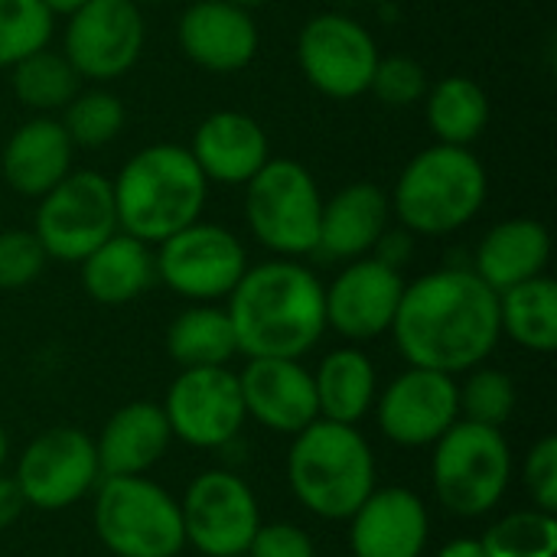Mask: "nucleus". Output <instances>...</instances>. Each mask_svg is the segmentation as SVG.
I'll return each instance as SVG.
<instances>
[{
    "label": "nucleus",
    "instance_id": "1",
    "mask_svg": "<svg viewBox=\"0 0 557 557\" xmlns=\"http://www.w3.org/2000/svg\"><path fill=\"white\" fill-rule=\"evenodd\" d=\"M401 356L444 375L473 372L499 343V294L473 268H441L405 284L388 330Z\"/></svg>",
    "mask_w": 557,
    "mask_h": 557
},
{
    "label": "nucleus",
    "instance_id": "2",
    "mask_svg": "<svg viewBox=\"0 0 557 557\" xmlns=\"http://www.w3.org/2000/svg\"><path fill=\"white\" fill-rule=\"evenodd\" d=\"M225 313L248 359H300L326 330L323 284L297 258L248 264Z\"/></svg>",
    "mask_w": 557,
    "mask_h": 557
},
{
    "label": "nucleus",
    "instance_id": "3",
    "mask_svg": "<svg viewBox=\"0 0 557 557\" xmlns=\"http://www.w3.org/2000/svg\"><path fill=\"white\" fill-rule=\"evenodd\" d=\"M117 232L160 245L202 219L209 180L183 144H150L124 160L111 180Z\"/></svg>",
    "mask_w": 557,
    "mask_h": 557
},
{
    "label": "nucleus",
    "instance_id": "4",
    "mask_svg": "<svg viewBox=\"0 0 557 557\" xmlns=\"http://www.w3.org/2000/svg\"><path fill=\"white\" fill-rule=\"evenodd\" d=\"M486 196L490 176L470 147L431 144L401 166L388 206L414 238H444L467 228L483 212Z\"/></svg>",
    "mask_w": 557,
    "mask_h": 557
},
{
    "label": "nucleus",
    "instance_id": "5",
    "mask_svg": "<svg viewBox=\"0 0 557 557\" xmlns=\"http://www.w3.org/2000/svg\"><path fill=\"white\" fill-rule=\"evenodd\" d=\"M287 480L294 496L323 519H352L375 490V460L352 424L313 421L294 434Z\"/></svg>",
    "mask_w": 557,
    "mask_h": 557
},
{
    "label": "nucleus",
    "instance_id": "6",
    "mask_svg": "<svg viewBox=\"0 0 557 557\" xmlns=\"http://www.w3.org/2000/svg\"><path fill=\"white\" fill-rule=\"evenodd\" d=\"M323 193L313 173L287 157H271L245 183V222L274 258H307L317 251Z\"/></svg>",
    "mask_w": 557,
    "mask_h": 557
},
{
    "label": "nucleus",
    "instance_id": "7",
    "mask_svg": "<svg viewBox=\"0 0 557 557\" xmlns=\"http://www.w3.org/2000/svg\"><path fill=\"white\" fill-rule=\"evenodd\" d=\"M434 444V490L444 509L463 519L496 509L512 476V454L503 431L454 421Z\"/></svg>",
    "mask_w": 557,
    "mask_h": 557
},
{
    "label": "nucleus",
    "instance_id": "8",
    "mask_svg": "<svg viewBox=\"0 0 557 557\" xmlns=\"http://www.w3.org/2000/svg\"><path fill=\"white\" fill-rule=\"evenodd\" d=\"M95 529L117 557H176L186 545L180 503L144 476H104Z\"/></svg>",
    "mask_w": 557,
    "mask_h": 557
},
{
    "label": "nucleus",
    "instance_id": "9",
    "mask_svg": "<svg viewBox=\"0 0 557 557\" xmlns=\"http://www.w3.org/2000/svg\"><path fill=\"white\" fill-rule=\"evenodd\" d=\"M117 232L111 180L98 170H72L36 199L33 235L46 258L78 264Z\"/></svg>",
    "mask_w": 557,
    "mask_h": 557
},
{
    "label": "nucleus",
    "instance_id": "10",
    "mask_svg": "<svg viewBox=\"0 0 557 557\" xmlns=\"http://www.w3.org/2000/svg\"><path fill=\"white\" fill-rule=\"evenodd\" d=\"M157 277L193 304H212L235 290L248 268L242 238L215 222H193L157 245Z\"/></svg>",
    "mask_w": 557,
    "mask_h": 557
},
{
    "label": "nucleus",
    "instance_id": "11",
    "mask_svg": "<svg viewBox=\"0 0 557 557\" xmlns=\"http://www.w3.org/2000/svg\"><path fill=\"white\" fill-rule=\"evenodd\" d=\"M147 23L134 0H88L62 29V55L91 85L124 78L144 52Z\"/></svg>",
    "mask_w": 557,
    "mask_h": 557
},
{
    "label": "nucleus",
    "instance_id": "12",
    "mask_svg": "<svg viewBox=\"0 0 557 557\" xmlns=\"http://www.w3.org/2000/svg\"><path fill=\"white\" fill-rule=\"evenodd\" d=\"M297 65L320 95L349 101L369 91L379 46L356 16L326 10L304 23L297 36Z\"/></svg>",
    "mask_w": 557,
    "mask_h": 557
},
{
    "label": "nucleus",
    "instance_id": "13",
    "mask_svg": "<svg viewBox=\"0 0 557 557\" xmlns=\"http://www.w3.org/2000/svg\"><path fill=\"white\" fill-rule=\"evenodd\" d=\"M186 542L206 557L245 555L261 519L255 493L225 470L196 476L180 506Z\"/></svg>",
    "mask_w": 557,
    "mask_h": 557
},
{
    "label": "nucleus",
    "instance_id": "14",
    "mask_svg": "<svg viewBox=\"0 0 557 557\" xmlns=\"http://www.w3.org/2000/svg\"><path fill=\"white\" fill-rule=\"evenodd\" d=\"M166 424L170 434L193 447H225L245 424V401L238 375L225 366L183 369V375L166 392Z\"/></svg>",
    "mask_w": 557,
    "mask_h": 557
},
{
    "label": "nucleus",
    "instance_id": "15",
    "mask_svg": "<svg viewBox=\"0 0 557 557\" xmlns=\"http://www.w3.org/2000/svg\"><path fill=\"white\" fill-rule=\"evenodd\" d=\"M101 476L98 450L88 434L75 428H55L36 437L16 467V486L26 506L55 512L78 503Z\"/></svg>",
    "mask_w": 557,
    "mask_h": 557
},
{
    "label": "nucleus",
    "instance_id": "16",
    "mask_svg": "<svg viewBox=\"0 0 557 557\" xmlns=\"http://www.w3.org/2000/svg\"><path fill=\"white\" fill-rule=\"evenodd\" d=\"M405 290L401 271L388 268L375 255L346 261V268L323 287L326 304V326L352 343L375 339L392 330L398 313V300Z\"/></svg>",
    "mask_w": 557,
    "mask_h": 557
},
{
    "label": "nucleus",
    "instance_id": "17",
    "mask_svg": "<svg viewBox=\"0 0 557 557\" xmlns=\"http://www.w3.org/2000/svg\"><path fill=\"white\" fill-rule=\"evenodd\" d=\"M176 42L196 69L232 75L255 62L261 33L251 10L225 0H193L176 20Z\"/></svg>",
    "mask_w": 557,
    "mask_h": 557
},
{
    "label": "nucleus",
    "instance_id": "18",
    "mask_svg": "<svg viewBox=\"0 0 557 557\" xmlns=\"http://www.w3.org/2000/svg\"><path fill=\"white\" fill-rule=\"evenodd\" d=\"M460 414L454 375L411 366L401 372L379 401V428L388 441L405 447L434 444Z\"/></svg>",
    "mask_w": 557,
    "mask_h": 557
},
{
    "label": "nucleus",
    "instance_id": "19",
    "mask_svg": "<svg viewBox=\"0 0 557 557\" xmlns=\"http://www.w3.org/2000/svg\"><path fill=\"white\" fill-rule=\"evenodd\" d=\"M238 388L245 414L277 434H300L320 418L313 375L297 359H248Z\"/></svg>",
    "mask_w": 557,
    "mask_h": 557
},
{
    "label": "nucleus",
    "instance_id": "20",
    "mask_svg": "<svg viewBox=\"0 0 557 557\" xmlns=\"http://www.w3.org/2000/svg\"><path fill=\"white\" fill-rule=\"evenodd\" d=\"M189 153L209 183L245 186L271 160V140L251 114L225 108L199 121Z\"/></svg>",
    "mask_w": 557,
    "mask_h": 557
},
{
    "label": "nucleus",
    "instance_id": "21",
    "mask_svg": "<svg viewBox=\"0 0 557 557\" xmlns=\"http://www.w3.org/2000/svg\"><path fill=\"white\" fill-rule=\"evenodd\" d=\"M72 160L75 144L69 140L62 121L52 114H33L7 137L0 173L16 196L39 199L72 173Z\"/></svg>",
    "mask_w": 557,
    "mask_h": 557
},
{
    "label": "nucleus",
    "instance_id": "22",
    "mask_svg": "<svg viewBox=\"0 0 557 557\" xmlns=\"http://www.w3.org/2000/svg\"><path fill=\"white\" fill-rule=\"evenodd\" d=\"M428 545V509L411 490H372L352 512L356 557H421Z\"/></svg>",
    "mask_w": 557,
    "mask_h": 557
},
{
    "label": "nucleus",
    "instance_id": "23",
    "mask_svg": "<svg viewBox=\"0 0 557 557\" xmlns=\"http://www.w3.org/2000/svg\"><path fill=\"white\" fill-rule=\"evenodd\" d=\"M392 222L388 193L375 183H349L330 199H323L317 251L330 261H356L372 255L375 242Z\"/></svg>",
    "mask_w": 557,
    "mask_h": 557
},
{
    "label": "nucleus",
    "instance_id": "24",
    "mask_svg": "<svg viewBox=\"0 0 557 557\" xmlns=\"http://www.w3.org/2000/svg\"><path fill=\"white\" fill-rule=\"evenodd\" d=\"M552 261V235L539 219L516 215L506 222H496L476 245L473 271L480 281H486L496 294L545 274Z\"/></svg>",
    "mask_w": 557,
    "mask_h": 557
},
{
    "label": "nucleus",
    "instance_id": "25",
    "mask_svg": "<svg viewBox=\"0 0 557 557\" xmlns=\"http://www.w3.org/2000/svg\"><path fill=\"white\" fill-rule=\"evenodd\" d=\"M170 424L160 405L134 401L114 411V418L104 424L98 450V467L104 476H144L170 444Z\"/></svg>",
    "mask_w": 557,
    "mask_h": 557
},
{
    "label": "nucleus",
    "instance_id": "26",
    "mask_svg": "<svg viewBox=\"0 0 557 557\" xmlns=\"http://www.w3.org/2000/svg\"><path fill=\"white\" fill-rule=\"evenodd\" d=\"M153 245H144L124 232L104 238L82 264V287L104 307H121L140 297L157 281Z\"/></svg>",
    "mask_w": 557,
    "mask_h": 557
},
{
    "label": "nucleus",
    "instance_id": "27",
    "mask_svg": "<svg viewBox=\"0 0 557 557\" xmlns=\"http://www.w3.org/2000/svg\"><path fill=\"white\" fill-rule=\"evenodd\" d=\"M424 121L437 144L470 147L490 124V95L470 75H447L428 88Z\"/></svg>",
    "mask_w": 557,
    "mask_h": 557
},
{
    "label": "nucleus",
    "instance_id": "28",
    "mask_svg": "<svg viewBox=\"0 0 557 557\" xmlns=\"http://www.w3.org/2000/svg\"><path fill=\"white\" fill-rule=\"evenodd\" d=\"M317 408L326 421L336 424H356L375 398V366L359 349H333L317 375Z\"/></svg>",
    "mask_w": 557,
    "mask_h": 557
},
{
    "label": "nucleus",
    "instance_id": "29",
    "mask_svg": "<svg viewBox=\"0 0 557 557\" xmlns=\"http://www.w3.org/2000/svg\"><path fill=\"white\" fill-rule=\"evenodd\" d=\"M503 333L532 352L557 349V284L548 274L529 277L499 294Z\"/></svg>",
    "mask_w": 557,
    "mask_h": 557
},
{
    "label": "nucleus",
    "instance_id": "30",
    "mask_svg": "<svg viewBox=\"0 0 557 557\" xmlns=\"http://www.w3.org/2000/svg\"><path fill=\"white\" fill-rule=\"evenodd\" d=\"M166 349L183 369H206V366H228V359L238 352V339L222 307L193 304L170 323Z\"/></svg>",
    "mask_w": 557,
    "mask_h": 557
},
{
    "label": "nucleus",
    "instance_id": "31",
    "mask_svg": "<svg viewBox=\"0 0 557 557\" xmlns=\"http://www.w3.org/2000/svg\"><path fill=\"white\" fill-rule=\"evenodd\" d=\"M10 88L26 111L55 114L75 98V91L82 88V78L62 52L46 46L10 69Z\"/></svg>",
    "mask_w": 557,
    "mask_h": 557
},
{
    "label": "nucleus",
    "instance_id": "32",
    "mask_svg": "<svg viewBox=\"0 0 557 557\" xmlns=\"http://www.w3.org/2000/svg\"><path fill=\"white\" fill-rule=\"evenodd\" d=\"M62 127L75 147L98 150L108 147L127 124V108L124 101L108 91L104 85L78 88L75 98L62 108Z\"/></svg>",
    "mask_w": 557,
    "mask_h": 557
},
{
    "label": "nucleus",
    "instance_id": "33",
    "mask_svg": "<svg viewBox=\"0 0 557 557\" xmlns=\"http://www.w3.org/2000/svg\"><path fill=\"white\" fill-rule=\"evenodd\" d=\"M486 557H555L557 555V522L552 512L529 509L499 519L483 539Z\"/></svg>",
    "mask_w": 557,
    "mask_h": 557
},
{
    "label": "nucleus",
    "instance_id": "34",
    "mask_svg": "<svg viewBox=\"0 0 557 557\" xmlns=\"http://www.w3.org/2000/svg\"><path fill=\"white\" fill-rule=\"evenodd\" d=\"M55 16L42 0H0V69H13L26 55L46 49Z\"/></svg>",
    "mask_w": 557,
    "mask_h": 557
},
{
    "label": "nucleus",
    "instance_id": "35",
    "mask_svg": "<svg viewBox=\"0 0 557 557\" xmlns=\"http://www.w3.org/2000/svg\"><path fill=\"white\" fill-rule=\"evenodd\" d=\"M457 395H460V411L473 424L503 428L516 411V385L499 369H476L467 379V385L457 388Z\"/></svg>",
    "mask_w": 557,
    "mask_h": 557
},
{
    "label": "nucleus",
    "instance_id": "36",
    "mask_svg": "<svg viewBox=\"0 0 557 557\" xmlns=\"http://www.w3.org/2000/svg\"><path fill=\"white\" fill-rule=\"evenodd\" d=\"M428 88V69L414 55H379V65L369 82V91L385 108H414L424 101Z\"/></svg>",
    "mask_w": 557,
    "mask_h": 557
},
{
    "label": "nucleus",
    "instance_id": "37",
    "mask_svg": "<svg viewBox=\"0 0 557 557\" xmlns=\"http://www.w3.org/2000/svg\"><path fill=\"white\" fill-rule=\"evenodd\" d=\"M46 251L33 228H3L0 232V290H23L29 287L42 268Z\"/></svg>",
    "mask_w": 557,
    "mask_h": 557
},
{
    "label": "nucleus",
    "instance_id": "38",
    "mask_svg": "<svg viewBox=\"0 0 557 557\" xmlns=\"http://www.w3.org/2000/svg\"><path fill=\"white\" fill-rule=\"evenodd\" d=\"M525 486L542 512H557V437H545L525 460Z\"/></svg>",
    "mask_w": 557,
    "mask_h": 557
},
{
    "label": "nucleus",
    "instance_id": "39",
    "mask_svg": "<svg viewBox=\"0 0 557 557\" xmlns=\"http://www.w3.org/2000/svg\"><path fill=\"white\" fill-rule=\"evenodd\" d=\"M248 557H313V542L304 529L277 522V525H258Z\"/></svg>",
    "mask_w": 557,
    "mask_h": 557
},
{
    "label": "nucleus",
    "instance_id": "40",
    "mask_svg": "<svg viewBox=\"0 0 557 557\" xmlns=\"http://www.w3.org/2000/svg\"><path fill=\"white\" fill-rule=\"evenodd\" d=\"M372 255H375L379 261H385L388 268L401 271V268L411 261V255H414V235H411L408 228H401V225L385 228V232H382V238L375 242Z\"/></svg>",
    "mask_w": 557,
    "mask_h": 557
},
{
    "label": "nucleus",
    "instance_id": "41",
    "mask_svg": "<svg viewBox=\"0 0 557 557\" xmlns=\"http://www.w3.org/2000/svg\"><path fill=\"white\" fill-rule=\"evenodd\" d=\"M23 506H26V499H23V493H20L16 480L0 476V532H3V529H10V525L20 519Z\"/></svg>",
    "mask_w": 557,
    "mask_h": 557
},
{
    "label": "nucleus",
    "instance_id": "42",
    "mask_svg": "<svg viewBox=\"0 0 557 557\" xmlns=\"http://www.w3.org/2000/svg\"><path fill=\"white\" fill-rule=\"evenodd\" d=\"M437 557H486L483 555V545L480 539H460V542H450Z\"/></svg>",
    "mask_w": 557,
    "mask_h": 557
},
{
    "label": "nucleus",
    "instance_id": "43",
    "mask_svg": "<svg viewBox=\"0 0 557 557\" xmlns=\"http://www.w3.org/2000/svg\"><path fill=\"white\" fill-rule=\"evenodd\" d=\"M46 3V10L52 13V16H72L78 7H85L88 0H42Z\"/></svg>",
    "mask_w": 557,
    "mask_h": 557
},
{
    "label": "nucleus",
    "instance_id": "44",
    "mask_svg": "<svg viewBox=\"0 0 557 557\" xmlns=\"http://www.w3.org/2000/svg\"><path fill=\"white\" fill-rule=\"evenodd\" d=\"M225 3L242 7V10H255V7H261V3H268V0H225Z\"/></svg>",
    "mask_w": 557,
    "mask_h": 557
},
{
    "label": "nucleus",
    "instance_id": "45",
    "mask_svg": "<svg viewBox=\"0 0 557 557\" xmlns=\"http://www.w3.org/2000/svg\"><path fill=\"white\" fill-rule=\"evenodd\" d=\"M3 457H7V434H3V428H0V463H3Z\"/></svg>",
    "mask_w": 557,
    "mask_h": 557
},
{
    "label": "nucleus",
    "instance_id": "46",
    "mask_svg": "<svg viewBox=\"0 0 557 557\" xmlns=\"http://www.w3.org/2000/svg\"><path fill=\"white\" fill-rule=\"evenodd\" d=\"M137 7H147V3H166V0H134Z\"/></svg>",
    "mask_w": 557,
    "mask_h": 557
},
{
    "label": "nucleus",
    "instance_id": "47",
    "mask_svg": "<svg viewBox=\"0 0 557 557\" xmlns=\"http://www.w3.org/2000/svg\"><path fill=\"white\" fill-rule=\"evenodd\" d=\"M228 557H248V555H228Z\"/></svg>",
    "mask_w": 557,
    "mask_h": 557
},
{
    "label": "nucleus",
    "instance_id": "48",
    "mask_svg": "<svg viewBox=\"0 0 557 557\" xmlns=\"http://www.w3.org/2000/svg\"><path fill=\"white\" fill-rule=\"evenodd\" d=\"M352 557H356V555H352Z\"/></svg>",
    "mask_w": 557,
    "mask_h": 557
}]
</instances>
